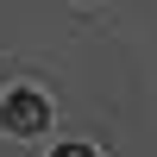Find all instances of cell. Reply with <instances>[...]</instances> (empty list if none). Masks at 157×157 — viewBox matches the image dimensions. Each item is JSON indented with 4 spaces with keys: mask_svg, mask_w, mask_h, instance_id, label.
<instances>
[{
    "mask_svg": "<svg viewBox=\"0 0 157 157\" xmlns=\"http://www.w3.org/2000/svg\"><path fill=\"white\" fill-rule=\"evenodd\" d=\"M44 120H50V107L38 94H6V107H0V126H6L13 138H32V132H44Z\"/></svg>",
    "mask_w": 157,
    "mask_h": 157,
    "instance_id": "cell-1",
    "label": "cell"
},
{
    "mask_svg": "<svg viewBox=\"0 0 157 157\" xmlns=\"http://www.w3.org/2000/svg\"><path fill=\"white\" fill-rule=\"evenodd\" d=\"M50 157H94V151H88V145H57Z\"/></svg>",
    "mask_w": 157,
    "mask_h": 157,
    "instance_id": "cell-2",
    "label": "cell"
}]
</instances>
